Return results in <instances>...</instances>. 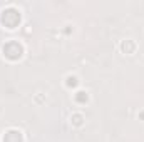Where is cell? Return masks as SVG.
<instances>
[{
  "label": "cell",
  "instance_id": "1",
  "mask_svg": "<svg viewBox=\"0 0 144 142\" xmlns=\"http://www.w3.org/2000/svg\"><path fill=\"white\" fill-rule=\"evenodd\" d=\"M72 119H74V124H76V126H80V124H82V122H80V119H82V115H74V117H72Z\"/></svg>",
  "mask_w": 144,
  "mask_h": 142
}]
</instances>
